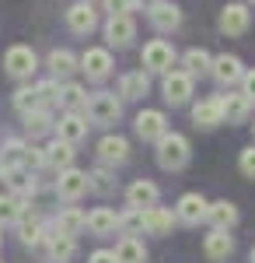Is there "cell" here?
Wrapping results in <instances>:
<instances>
[{
  "mask_svg": "<svg viewBox=\"0 0 255 263\" xmlns=\"http://www.w3.org/2000/svg\"><path fill=\"white\" fill-rule=\"evenodd\" d=\"M193 158V151H189V141L175 134V130H168L161 141H157V165L164 168V172H178V168H185Z\"/></svg>",
  "mask_w": 255,
  "mask_h": 263,
  "instance_id": "1",
  "label": "cell"
},
{
  "mask_svg": "<svg viewBox=\"0 0 255 263\" xmlns=\"http://www.w3.org/2000/svg\"><path fill=\"white\" fill-rule=\"evenodd\" d=\"M175 46L164 39H151L147 46H143V53H140V63H143V70L147 74H168V70H175Z\"/></svg>",
  "mask_w": 255,
  "mask_h": 263,
  "instance_id": "2",
  "label": "cell"
},
{
  "mask_svg": "<svg viewBox=\"0 0 255 263\" xmlns=\"http://www.w3.org/2000/svg\"><path fill=\"white\" fill-rule=\"evenodd\" d=\"M4 70L14 78V81H28L35 70H39V57L32 46H11L4 53Z\"/></svg>",
  "mask_w": 255,
  "mask_h": 263,
  "instance_id": "3",
  "label": "cell"
},
{
  "mask_svg": "<svg viewBox=\"0 0 255 263\" xmlns=\"http://www.w3.org/2000/svg\"><path fill=\"white\" fill-rule=\"evenodd\" d=\"M88 116H91V123H98V126H112L122 116V99H119L116 91H95L91 95V105H88Z\"/></svg>",
  "mask_w": 255,
  "mask_h": 263,
  "instance_id": "4",
  "label": "cell"
},
{
  "mask_svg": "<svg viewBox=\"0 0 255 263\" xmlns=\"http://www.w3.org/2000/svg\"><path fill=\"white\" fill-rule=\"evenodd\" d=\"M193 84H196L193 74H185V70H168V74L161 78V95H164L168 105H185V102L193 99Z\"/></svg>",
  "mask_w": 255,
  "mask_h": 263,
  "instance_id": "5",
  "label": "cell"
},
{
  "mask_svg": "<svg viewBox=\"0 0 255 263\" xmlns=\"http://www.w3.org/2000/svg\"><path fill=\"white\" fill-rule=\"evenodd\" d=\"M245 74H248V70H245V63L238 60L235 53H220V57H214V70H210V78H214L224 91H231L235 84H241V81H245Z\"/></svg>",
  "mask_w": 255,
  "mask_h": 263,
  "instance_id": "6",
  "label": "cell"
},
{
  "mask_svg": "<svg viewBox=\"0 0 255 263\" xmlns=\"http://www.w3.org/2000/svg\"><path fill=\"white\" fill-rule=\"evenodd\" d=\"M56 197L59 200H67V203H74L80 200L88 190H91V172H80V168H67V172H59L56 176Z\"/></svg>",
  "mask_w": 255,
  "mask_h": 263,
  "instance_id": "7",
  "label": "cell"
},
{
  "mask_svg": "<svg viewBox=\"0 0 255 263\" xmlns=\"http://www.w3.org/2000/svg\"><path fill=\"white\" fill-rule=\"evenodd\" d=\"M67 28H70L74 35H91V32L98 28V11H95V4H88V0L70 4V7H67Z\"/></svg>",
  "mask_w": 255,
  "mask_h": 263,
  "instance_id": "8",
  "label": "cell"
},
{
  "mask_svg": "<svg viewBox=\"0 0 255 263\" xmlns=\"http://www.w3.org/2000/svg\"><path fill=\"white\" fill-rule=\"evenodd\" d=\"M80 70L88 74V81H105L112 74V53L101 46H88L80 53Z\"/></svg>",
  "mask_w": 255,
  "mask_h": 263,
  "instance_id": "9",
  "label": "cell"
},
{
  "mask_svg": "<svg viewBox=\"0 0 255 263\" xmlns=\"http://www.w3.org/2000/svg\"><path fill=\"white\" fill-rule=\"evenodd\" d=\"M133 130H137L140 141H161L164 134H168V116L161 112V109H143L137 112V120H133Z\"/></svg>",
  "mask_w": 255,
  "mask_h": 263,
  "instance_id": "10",
  "label": "cell"
},
{
  "mask_svg": "<svg viewBox=\"0 0 255 263\" xmlns=\"http://www.w3.org/2000/svg\"><path fill=\"white\" fill-rule=\"evenodd\" d=\"M175 214H178V224H199L210 214V200L203 193H182L175 203Z\"/></svg>",
  "mask_w": 255,
  "mask_h": 263,
  "instance_id": "11",
  "label": "cell"
},
{
  "mask_svg": "<svg viewBox=\"0 0 255 263\" xmlns=\"http://www.w3.org/2000/svg\"><path fill=\"white\" fill-rule=\"evenodd\" d=\"M46 256L49 263H70L77 256V239L56 232V224H49V239H46Z\"/></svg>",
  "mask_w": 255,
  "mask_h": 263,
  "instance_id": "12",
  "label": "cell"
},
{
  "mask_svg": "<svg viewBox=\"0 0 255 263\" xmlns=\"http://www.w3.org/2000/svg\"><path fill=\"white\" fill-rule=\"evenodd\" d=\"M88 120H91L88 112H63L53 134H56L59 141H67V144H80L84 137H88V126H91Z\"/></svg>",
  "mask_w": 255,
  "mask_h": 263,
  "instance_id": "13",
  "label": "cell"
},
{
  "mask_svg": "<svg viewBox=\"0 0 255 263\" xmlns=\"http://www.w3.org/2000/svg\"><path fill=\"white\" fill-rule=\"evenodd\" d=\"M14 228H18V242L32 246V249H35V246H46V239H49V224L42 221L39 214H32V211H25V218H21Z\"/></svg>",
  "mask_w": 255,
  "mask_h": 263,
  "instance_id": "14",
  "label": "cell"
},
{
  "mask_svg": "<svg viewBox=\"0 0 255 263\" xmlns=\"http://www.w3.org/2000/svg\"><path fill=\"white\" fill-rule=\"evenodd\" d=\"M133 39H137V21L130 18V14H119V18L105 21V42H109V46L126 49Z\"/></svg>",
  "mask_w": 255,
  "mask_h": 263,
  "instance_id": "15",
  "label": "cell"
},
{
  "mask_svg": "<svg viewBox=\"0 0 255 263\" xmlns=\"http://www.w3.org/2000/svg\"><path fill=\"white\" fill-rule=\"evenodd\" d=\"M220 32L224 35H245L248 32V25H252V11L245 7V4H227L224 11H220Z\"/></svg>",
  "mask_w": 255,
  "mask_h": 263,
  "instance_id": "16",
  "label": "cell"
},
{
  "mask_svg": "<svg viewBox=\"0 0 255 263\" xmlns=\"http://www.w3.org/2000/svg\"><path fill=\"white\" fill-rule=\"evenodd\" d=\"M157 200H161V190H157V182H151V179H133L126 186V203H130V207L147 211V207H157Z\"/></svg>",
  "mask_w": 255,
  "mask_h": 263,
  "instance_id": "17",
  "label": "cell"
},
{
  "mask_svg": "<svg viewBox=\"0 0 255 263\" xmlns=\"http://www.w3.org/2000/svg\"><path fill=\"white\" fill-rule=\"evenodd\" d=\"M46 67H49V78H56L63 84V81H70L74 70H80V57H74L70 49H53L46 57Z\"/></svg>",
  "mask_w": 255,
  "mask_h": 263,
  "instance_id": "18",
  "label": "cell"
},
{
  "mask_svg": "<svg viewBox=\"0 0 255 263\" xmlns=\"http://www.w3.org/2000/svg\"><path fill=\"white\" fill-rule=\"evenodd\" d=\"M0 179L7 182V193H14L21 200L39 190V182H35V176H32L28 168H0Z\"/></svg>",
  "mask_w": 255,
  "mask_h": 263,
  "instance_id": "19",
  "label": "cell"
},
{
  "mask_svg": "<svg viewBox=\"0 0 255 263\" xmlns=\"http://www.w3.org/2000/svg\"><path fill=\"white\" fill-rule=\"evenodd\" d=\"M220 105H224V123H245L252 116L255 102L245 91H227V95H220Z\"/></svg>",
  "mask_w": 255,
  "mask_h": 263,
  "instance_id": "20",
  "label": "cell"
},
{
  "mask_svg": "<svg viewBox=\"0 0 255 263\" xmlns=\"http://www.w3.org/2000/svg\"><path fill=\"white\" fill-rule=\"evenodd\" d=\"M175 221H178V214L168 211V207H147L143 211V232L147 235H172Z\"/></svg>",
  "mask_w": 255,
  "mask_h": 263,
  "instance_id": "21",
  "label": "cell"
},
{
  "mask_svg": "<svg viewBox=\"0 0 255 263\" xmlns=\"http://www.w3.org/2000/svg\"><path fill=\"white\" fill-rule=\"evenodd\" d=\"M193 123H196L199 130H214L224 123V105H220V95L217 99H203L193 105Z\"/></svg>",
  "mask_w": 255,
  "mask_h": 263,
  "instance_id": "22",
  "label": "cell"
},
{
  "mask_svg": "<svg viewBox=\"0 0 255 263\" xmlns=\"http://www.w3.org/2000/svg\"><path fill=\"white\" fill-rule=\"evenodd\" d=\"M98 158H101V165H122L126 158H130V141L119 137V134L101 137L98 141Z\"/></svg>",
  "mask_w": 255,
  "mask_h": 263,
  "instance_id": "23",
  "label": "cell"
},
{
  "mask_svg": "<svg viewBox=\"0 0 255 263\" xmlns=\"http://www.w3.org/2000/svg\"><path fill=\"white\" fill-rule=\"evenodd\" d=\"M203 253L210 256L214 263L227 260L231 253H235V239H231V232H220V228H210V235L203 239Z\"/></svg>",
  "mask_w": 255,
  "mask_h": 263,
  "instance_id": "24",
  "label": "cell"
},
{
  "mask_svg": "<svg viewBox=\"0 0 255 263\" xmlns=\"http://www.w3.org/2000/svg\"><path fill=\"white\" fill-rule=\"evenodd\" d=\"M147 18H151V25H154V32H161V35H172L178 25H182V11H178L175 4H164V0H161L154 11L147 14Z\"/></svg>",
  "mask_w": 255,
  "mask_h": 263,
  "instance_id": "25",
  "label": "cell"
},
{
  "mask_svg": "<svg viewBox=\"0 0 255 263\" xmlns=\"http://www.w3.org/2000/svg\"><path fill=\"white\" fill-rule=\"evenodd\" d=\"M59 105H63V112H88V105H91L88 88H80L74 81H63L59 84Z\"/></svg>",
  "mask_w": 255,
  "mask_h": 263,
  "instance_id": "26",
  "label": "cell"
},
{
  "mask_svg": "<svg viewBox=\"0 0 255 263\" xmlns=\"http://www.w3.org/2000/svg\"><path fill=\"white\" fill-rule=\"evenodd\" d=\"M206 224L220 228V232H231L238 224V207L231 200H214L210 203V214H206Z\"/></svg>",
  "mask_w": 255,
  "mask_h": 263,
  "instance_id": "27",
  "label": "cell"
},
{
  "mask_svg": "<svg viewBox=\"0 0 255 263\" xmlns=\"http://www.w3.org/2000/svg\"><path fill=\"white\" fill-rule=\"evenodd\" d=\"M116 228H119V214L112 211V207H95V211L88 214V232H91V235H98V239L112 235Z\"/></svg>",
  "mask_w": 255,
  "mask_h": 263,
  "instance_id": "28",
  "label": "cell"
},
{
  "mask_svg": "<svg viewBox=\"0 0 255 263\" xmlns=\"http://www.w3.org/2000/svg\"><path fill=\"white\" fill-rule=\"evenodd\" d=\"M74 155H77L74 144H67V141H59V137H56V141L46 147V165L56 168V176H59V172H67V168H74Z\"/></svg>",
  "mask_w": 255,
  "mask_h": 263,
  "instance_id": "29",
  "label": "cell"
},
{
  "mask_svg": "<svg viewBox=\"0 0 255 263\" xmlns=\"http://www.w3.org/2000/svg\"><path fill=\"white\" fill-rule=\"evenodd\" d=\"M147 88H151L147 70H143V67H140V70H130V74L119 78V99H143Z\"/></svg>",
  "mask_w": 255,
  "mask_h": 263,
  "instance_id": "30",
  "label": "cell"
},
{
  "mask_svg": "<svg viewBox=\"0 0 255 263\" xmlns=\"http://www.w3.org/2000/svg\"><path fill=\"white\" fill-rule=\"evenodd\" d=\"M182 70H185V74H193V78H206V74L214 70V57H210L206 49L193 46V49H185V53H182Z\"/></svg>",
  "mask_w": 255,
  "mask_h": 263,
  "instance_id": "31",
  "label": "cell"
},
{
  "mask_svg": "<svg viewBox=\"0 0 255 263\" xmlns=\"http://www.w3.org/2000/svg\"><path fill=\"white\" fill-rule=\"evenodd\" d=\"M53 224H56V232H63V235H74V239H77L80 232L88 228V214H80L77 207H63Z\"/></svg>",
  "mask_w": 255,
  "mask_h": 263,
  "instance_id": "32",
  "label": "cell"
},
{
  "mask_svg": "<svg viewBox=\"0 0 255 263\" xmlns=\"http://www.w3.org/2000/svg\"><path fill=\"white\" fill-rule=\"evenodd\" d=\"M116 256L119 263H147V246L140 242L137 235H122L116 242Z\"/></svg>",
  "mask_w": 255,
  "mask_h": 263,
  "instance_id": "33",
  "label": "cell"
},
{
  "mask_svg": "<svg viewBox=\"0 0 255 263\" xmlns=\"http://www.w3.org/2000/svg\"><path fill=\"white\" fill-rule=\"evenodd\" d=\"M25 200L21 197H14V193H0V228L4 224H18L21 218H25Z\"/></svg>",
  "mask_w": 255,
  "mask_h": 263,
  "instance_id": "34",
  "label": "cell"
},
{
  "mask_svg": "<svg viewBox=\"0 0 255 263\" xmlns=\"http://www.w3.org/2000/svg\"><path fill=\"white\" fill-rule=\"evenodd\" d=\"M21 120H25V134H28V137H42V134L56 130L49 109H35V112H28V116H21Z\"/></svg>",
  "mask_w": 255,
  "mask_h": 263,
  "instance_id": "35",
  "label": "cell"
},
{
  "mask_svg": "<svg viewBox=\"0 0 255 263\" xmlns=\"http://www.w3.org/2000/svg\"><path fill=\"white\" fill-rule=\"evenodd\" d=\"M14 109H18L21 116H28V112H35V109H42L39 88H35V84H21L18 91H14Z\"/></svg>",
  "mask_w": 255,
  "mask_h": 263,
  "instance_id": "36",
  "label": "cell"
},
{
  "mask_svg": "<svg viewBox=\"0 0 255 263\" xmlns=\"http://www.w3.org/2000/svg\"><path fill=\"white\" fill-rule=\"evenodd\" d=\"M25 151H28V144L18 141V137L4 141V147H0V162H4V168H21V165H25Z\"/></svg>",
  "mask_w": 255,
  "mask_h": 263,
  "instance_id": "37",
  "label": "cell"
},
{
  "mask_svg": "<svg viewBox=\"0 0 255 263\" xmlns=\"http://www.w3.org/2000/svg\"><path fill=\"white\" fill-rule=\"evenodd\" d=\"M119 232H122V235H140V232H143V211H140V207H126V211L119 214Z\"/></svg>",
  "mask_w": 255,
  "mask_h": 263,
  "instance_id": "38",
  "label": "cell"
},
{
  "mask_svg": "<svg viewBox=\"0 0 255 263\" xmlns=\"http://www.w3.org/2000/svg\"><path fill=\"white\" fill-rule=\"evenodd\" d=\"M35 88H39L42 109H53V105H59V81H56V78H49V81H39Z\"/></svg>",
  "mask_w": 255,
  "mask_h": 263,
  "instance_id": "39",
  "label": "cell"
},
{
  "mask_svg": "<svg viewBox=\"0 0 255 263\" xmlns=\"http://www.w3.org/2000/svg\"><path fill=\"white\" fill-rule=\"evenodd\" d=\"M116 186V176H112V165H101L91 172V190H98V193H109Z\"/></svg>",
  "mask_w": 255,
  "mask_h": 263,
  "instance_id": "40",
  "label": "cell"
},
{
  "mask_svg": "<svg viewBox=\"0 0 255 263\" xmlns=\"http://www.w3.org/2000/svg\"><path fill=\"white\" fill-rule=\"evenodd\" d=\"M46 165V147H35V144H28V151H25V165L21 168H28V172H35Z\"/></svg>",
  "mask_w": 255,
  "mask_h": 263,
  "instance_id": "41",
  "label": "cell"
},
{
  "mask_svg": "<svg viewBox=\"0 0 255 263\" xmlns=\"http://www.w3.org/2000/svg\"><path fill=\"white\" fill-rule=\"evenodd\" d=\"M238 168H241V176L255 179V144H248V147L238 155Z\"/></svg>",
  "mask_w": 255,
  "mask_h": 263,
  "instance_id": "42",
  "label": "cell"
},
{
  "mask_svg": "<svg viewBox=\"0 0 255 263\" xmlns=\"http://www.w3.org/2000/svg\"><path fill=\"white\" fill-rule=\"evenodd\" d=\"M137 4L133 0H105V11H109V18H119V14H130Z\"/></svg>",
  "mask_w": 255,
  "mask_h": 263,
  "instance_id": "43",
  "label": "cell"
},
{
  "mask_svg": "<svg viewBox=\"0 0 255 263\" xmlns=\"http://www.w3.org/2000/svg\"><path fill=\"white\" fill-rule=\"evenodd\" d=\"M88 263H119V256H116V249H95L88 256Z\"/></svg>",
  "mask_w": 255,
  "mask_h": 263,
  "instance_id": "44",
  "label": "cell"
},
{
  "mask_svg": "<svg viewBox=\"0 0 255 263\" xmlns=\"http://www.w3.org/2000/svg\"><path fill=\"white\" fill-rule=\"evenodd\" d=\"M241 91H245V95L255 102V70H248V74H245V81H241Z\"/></svg>",
  "mask_w": 255,
  "mask_h": 263,
  "instance_id": "45",
  "label": "cell"
},
{
  "mask_svg": "<svg viewBox=\"0 0 255 263\" xmlns=\"http://www.w3.org/2000/svg\"><path fill=\"white\" fill-rule=\"evenodd\" d=\"M133 4H137V7H143V11L151 14V11H154V7H157V4H161V0H133Z\"/></svg>",
  "mask_w": 255,
  "mask_h": 263,
  "instance_id": "46",
  "label": "cell"
},
{
  "mask_svg": "<svg viewBox=\"0 0 255 263\" xmlns=\"http://www.w3.org/2000/svg\"><path fill=\"white\" fill-rule=\"evenodd\" d=\"M252 263H255V246H252Z\"/></svg>",
  "mask_w": 255,
  "mask_h": 263,
  "instance_id": "47",
  "label": "cell"
},
{
  "mask_svg": "<svg viewBox=\"0 0 255 263\" xmlns=\"http://www.w3.org/2000/svg\"><path fill=\"white\" fill-rule=\"evenodd\" d=\"M0 242H4V228H0Z\"/></svg>",
  "mask_w": 255,
  "mask_h": 263,
  "instance_id": "48",
  "label": "cell"
},
{
  "mask_svg": "<svg viewBox=\"0 0 255 263\" xmlns=\"http://www.w3.org/2000/svg\"><path fill=\"white\" fill-rule=\"evenodd\" d=\"M88 4H95V0H88Z\"/></svg>",
  "mask_w": 255,
  "mask_h": 263,
  "instance_id": "49",
  "label": "cell"
},
{
  "mask_svg": "<svg viewBox=\"0 0 255 263\" xmlns=\"http://www.w3.org/2000/svg\"><path fill=\"white\" fill-rule=\"evenodd\" d=\"M0 168H4V162H0Z\"/></svg>",
  "mask_w": 255,
  "mask_h": 263,
  "instance_id": "50",
  "label": "cell"
},
{
  "mask_svg": "<svg viewBox=\"0 0 255 263\" xmlns=\"http://www.w3.org/2000/svg\"><path fill=\"white\" fill-rule=\"evenodd\" d=\"M252 130H255V123H252Z\"/></svg>",
  "mask_w": 255,
  "mask_h": 263,
  "instance_id": "51",
  "label": "cell"
},
{
  "mask_svg": "<svg viewBox=\"0 0 255 263\" xmlns=\"http://www.w3.org/2000/svg\"><path fill=\"white\" fill-rule=\"evenodd\" d=\"M0 263H4V260H0Z\"/></svg>",
  "mask_w": 255,
  "mask_h": 263,
  "instance_id": "52",
  "label": "cell"
}]
</instances>
